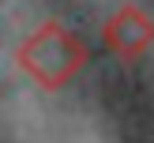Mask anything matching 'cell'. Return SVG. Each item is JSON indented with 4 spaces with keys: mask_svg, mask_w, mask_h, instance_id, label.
I'll use <instances>...</instances> for the list:
<instances>
[{
    "mask_svg": "<svg viewBox=\"0 0 154 143\" xmlns=\"http://www.w3.org/2000/svg\"><path fill=\"white\" fill-rule=\"evenodd\" d=\"M102 45L120 60H139L154 45V15H147L139 4H120L102 23Z\"/></svg>",
    "mask_w": 154,
    "mask_h": 143,
    "instance_id": "cell-2",
    "label": "cell"
},
{
    "mask_svg": "<svg viewBox=\"0 0 154 143\" xmlns=\"http://www.w3.org/2000/svg\"><path fill=\"white\" fill-rule=\"evenodd\" d=\"M15 64L34 87L42 90H60L79 75V68L87 64V45L60 23H42L34 26L15 49Z\"/></svg>",
    "mask_w": 154,
    "mask_h": 143,
    "instance_id": "cell-1",
    "label": "cell"
}]
</instances>
